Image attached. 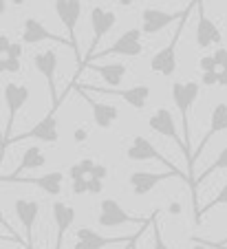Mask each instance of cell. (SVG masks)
I'll use <instances>...</instances> for the list:
<instances>
[{
	"label": "cell",
	"mask_w": 227,
	"mask_h": 249,
	"mask_svg": "<svg viewBox=\"0 0 227 249\" xmlns=\"http://www.w3.org/2000/svg\"><path fill=\"white\" fill-rule=\"evenodd\" d=\"M53 7H55L60 22L67 29V42L71 44L73 55H75L77 64L82 66V51H80V40H77V22L82 18V0H55Z\"/></svg>",
	"instance_id": "cell-4"
},
{
	"label": "cell",
	"mask_w": 227,
	"mask_h": 249,
	"mask_svg": "<svg viewBox=\"0 0 227 249\" xmlns=\"http://www.w3.org/2000/svg\"><path fill=\"white\" fill-rule=\"evenodd\" d=\"M194 2H196V0H192V2L183 9V16L176 20L179 24H176V31H175V36H172L170 44H166V47L159 49V51L152 55L150 71L157 73V75H161V77L175 75V71H176V47H179V40H181V36H183V29H185V24H188L190 14H192V9H194Z\"/></svg>",
	"instance_id": "cell-3"
},
{
	"label": "cell",
	"mask_w": 227,
	"mask_h": 249,
	"mask_svg": "<svg viewBox=\"0 0 227 249\" xmlns=\"http://www.w3.org/2000/svg\"><path fill=\"white\" fill-rule=\"evenodd\" d=\"M71 190L75 196H82V194H86V177H80V179H73L71 181Z\"/></svg>",
	"instance_id": "cell-29"
},
{
	"label": "cell",
	"mask_w": 227,
	"mask_h": 249,
	"mask_svg": "<svg viewBox=\"0 0 227 249\" xmlns=\"http://www.w3.org/2000/svg\"><path fill=\"white\" fill-rule=\"evenodd\" d=\"M181 16H183V9L170 14V11H161V9H155V7H146L141 11V29L139 31L146 33V36H155V33L168 29L172 22H176Z\"/></svg>",
	"instance_id": "cell-17"
},
{
	"label": "cell",
	"mask_w": 227,
	"mask_h": 249,
	"mask_svg": "<svg viewBox=\"0 0 227 249\" xmlns=\"http://www.w3.org/2000/svg\"><path fill=\"white\" fill-rule=\"evenodd\" d=\"M57 64H60V57L53 49H47V51H38L34 55V66L38 71L40 75L47 80V89H49V99L51 104H57L60 102V95H57V89H55V71H57Z\"/></svg>",
	"instance_id": "cell-12"
},
{
	"label": "cell",
	"mask_w": 227,
	"mask_h": 249,
	"mask_svg": "<svg viewBox=\"0 0 227 249\" xmlns=\"http://www.w3.org/2000/svg\"><path fill=\"white\" fill-rule=\"evenodd\" d=\"M44 163H47V152H44L40 146H29L27 150L22 152V157H20L18 168H16L11 174H7V177H0V183H11L16 177H22V174L31 172V170L42 168Z\"/></svg>",
	"instance_id": "cell-20"
},
{
	"label": "cell",
	"mask_w": 227,
	"mask_h": 249,
	"mask_svg": "<svg viewBox=\"0 0 227 249\" xmlns=\"http://www.w3.org/2000/svg\"><path fill=\"white\" fill-rule=\"evenodd\" d=\"M0 119H2V108H0ZM0 143H2V128H0Z\"/></svg>",
	"instance_id": "cell-40"
},
{
	"label": "cell",
	"mask_w": 227,
	"mask_h": 249,
	"mask_svg": "<svg viewBox=\"0 0 227 249\" xmlns=\"http://www.w3.org/2000/svg\"><path fill=\"white\" fill-rule=\"evenodd\" d=\"M53 221H55V249H62L64 236L71 230V225L75 223V207L69 205L64 201L53 203Z\"/></svg>",
	"instance_id": "cell-21"
},
{
	"label": "cell",
	"mask_w": 227,
	"mask_h": 249,
	"mask_svg": "<svg viewBox=\"0 0 227 249\" xmlns=\"http://www.w3.org/2000/svg\"><path fill=\"white\" fill-rule=\"evenodd\" d=\"M102 190H104V179L86 177V194H102Z\"/></svg>",
	"instance_id": "cell-28"
},
{
	"label": "cell",
	"mask_w": 227,
	"mask_h": 249,
	"mask_svg": "<svg viewBox=\"0 0 227 249\" xmlns=\"http://www.w3.org/2000/svg\"><path fill=\"white\" fill-rule=\"evenodd\" d=\"M150 221V216L141 218L135 214H128L115 198H102L100 201V214H97V223L102 227H119V225H143Z\"/></svg>",
	"instance_id": "cell-7"
},
{
	"label": "cell",
	"mask_w": 227,
	"mask_h": 249,
	"mask_svg": "<svg viewBox=\"0 0 227 249\" xmlns=\"http://www.w3.org/2000/svg\"><path fill=\"white\" fill-rule=\"evenodd\" d=\"M170 212H172V214H179V212H181V205H179V203H172V205H170Z\"/></svg>",
	"instance_id": "cell-38"
},
{
	"label": "cell",
	"mask_w": 227,
	"mask_h": 249,
	"mask_svg": "<svg viewBox=\"0 0 227 249\" xmlns=\"http://www.w3.org/2000/svg\"><path fill=\"white\" fill-rule=\"evenodd\" d=\"M225 201H227V188H225V183H223V188L218 190V194H216V198H214L212 203H208V205L205 207H199V210L194 212V223H196V225H201V221H203V216L205 214H208L210 210H214V207H218L223 203V205H225Z\"/></svg>",
	"instance_id": "cell-26"
},
{
	"label": "cell",
	"mask_w": 227,
	"mask_h": 249,
	"mask_svg": "<svg viewBox=\"0 0 227 249\" xmlns=\"http://www.w3.org/2000/svg\"><path fill=\"white\" fill-rule=\"evenodd\" d=\"M225 165H227V148L223 146L221 148V152H218V157H216V161H214L212 165H210L208 170H203V172L199 174V177H192V183H190V190H192V203H194V212L199 210V196H196V190H199V185L203 183L208 177H212L214 172H218V170H225Z\"/></svg>",
	"instance_id": "cell-25"
},
{
	"label": "cell",
	"mask_w": 227,
	"mask_h": 249,
	"mask_svg": "<svg viewBox=\"0 0 227 249\" xmlns=\"http://www.w3.org/2000/svg\"><path fill=\"white\" fill-rule=\"evenodd\" d=\"M139 238H141V236H137V238H135L133 243H130V249H137V240H139Z\"/></svg>",
	"instance_id": "cell-39"
},
{
	"label": "cell",
	"mask_w": 227,
	"mask_h": 249,
	"mask_svg": "<svg viewBox=\"0 0 227 249\" xmlns=\"http://www.w3.org/2000/svg\"><path fill=\"white\" fill-rule=\"evenodd\" d=\"M201 95V84L199 82H175L172 84V99H175V106L181 115V128H183V143L188 148V165L192 159V130H190V110H192L194 102L199 99Z\"/></svg>",
	"instance_id": "cell-2"
},
{
	"label": "cell",
	"mask_w": 227,
	"mask_h": 249,
	"mask_svg": "<svg viewBox=\"0 0 227 249\" xmlns=\"http://www.w3.org/2000/svg\"><path fill=\"white\" fill-rule=\"evenodd\" d=\"M159 212H152V218H150V225H152V249H170L163 240V234H161V225H159V218H157Z\"/></svg>",
	"instance_id": "cell-27"
},
{
	"label": "cell",
	"mask_w": 227,
	"mask_h": 249,
	"mask_svg": "<svg viewBox=\"0 0 227 249\" xmlns=\"http://www.w3.org/2000/svg\"><path fill=\"white\" fill-rule=\"evenodd\" d=\"M194 9H196V31H194V36H196V47L208 49V47H212V44H221L223 33H221V29L214 24V20L205 16L203 0H196Z\"/></svg>",
	"instance_id": "cell-14"
},
{
	"label": "cell",
	"mask_w": 227,
	"mask_h": 249,
	"mask_svg": "<svg viewBox=\"0 0 227 249\" xmlns=\"http://www.w3.org/2000/svg\"><path fill=\"white\" fill-rule=\"evenodd\" d=\"M27 2H31V0H11V5L14 7H24Z\"/></svg>",
	"instance_id": "cell-36"
},
{
	"label": "cell",
	"mask_w": 227,
	"mask_h": 249,
	"mask_svg": "<svg viewBox=\"0 0 227 249\" xmlns=\"http://www.w3.org/2000/svg\"><path fill=\"white\" fill-rule=\"evenodd\" d=\"M150 218H152V214H150ZM148 227H150V221H148V223H143V225L139 227V231H137V234H135V238H137V236H141L143 231L148 230ZM135 238H133V240H135ZM133 240H130V243H133ZM130 243H126V249H130Z\"/></svg>",
	"instance_id": "cell-35"
},
{
	"label": "cell",
	"mask_w": 227,
	"mask_h": 249,
	"mask_svg": "<svg viewBox=\"0 0 227 249\" xmlns=\"http://www.w3.org/2000/svg\"><path fill=\"white\" fill-rule=\"evenodd\" d=\"M135 238L130 236H102L100 231L90 230V227H80L75 231V247L73 249H106L110 245H126Z\"/></svg>",
	"instance_id": "cell-13"
},
{
	"label": "cell",
	"mask_w": 227,
	"mask_h": 249,
	"mask_svg": "<svg viewBox=\"0 0 227 249\" xmlns=\"http://www.w3.org/2000/svg\"><path fill=\"white\" fill-rule=\"evenodd\" d=\"M225 126H227V104L225 102H218L216 106L212 108V119H210V130L208 135H203V139L199 141V146H196V150H192V159H190V165H188V185L192 183V170H194V163H196V159H199L201 155H203V150L208 148V143L212 141V137L221 135V132H225Z\"/></svg>",
	"instance_id": "cell-10"
},
{
	"label": "cell",
	"mask_w": 227,
	"mask_h": 249,
	"mask_svg": "<svg viewBox=\"0 0 227 249\" xmlns=\"http://www.w3.org/2000/svg\"><path fill=\"white\" fill-rule=\"evenodd\" d=\"M126 157H128V161H139V163H146V161H157V163H163L166 168H170L172 172H176L181 179L188 183V174L181 172L176 165H172V161H168L166 157H163L155 148V143H152L148 137H143V135H135L133 139H130V143H128V148H126Z\"/></svg>",
	"instance_id": "cell-5"
},
{
	"label": "cell",
	"mask_w": 227,
	"mask_h": 249,
	"mask_svg": "<svg viewBox=\"0 0 227 249\" xmlns=\"http://www.w3.org/2000/svg\"><path fill=\"white\" fill-rule=\"evenodd\" d=\"M77 93H80V97H84L86 102H88L90 106V113H93V122L97 124V128H102V130H108V128H113V124L119 119V108L115 106V104H104V102H97V99L88 97V93L82 89H77Z\"/></svg>",
	"instance_id": "cell-18"
},
{
	"label": "cell",
	"mask_w": 227,
	"mask_h": 249,
	"mask_svg": "<svg viewBox=\"0 0 227 249\" xmlns=\"http://www.w3.org/2000/svg\"><path fill=\"white\" fill-rule=\"evenodd\" d=\"M11 183H31L35 188H40L42 192H47L49 196H60L62 190H64V174L62 172H47V174H40V177H18L14 179Z\"/></svg>",
	"instance_id": "cell-22"
},
{
	"label": "cell",
	"mask_w": 227,
	"mask_h": 249,
	"mask_svg": "<svg viewBox=\"0 0 227 249\" xmlns=\"http://www.w3.org/2000/svg\"><path fill=\"white\" fill-rule=\"evenodd\" d=\"M86 137H88V132H86V130H84V128H77V130H75V132H73V139H75V141H77V143H82V141H84V139H86Z\"/></svg>",
	"instance_id": "cell-34"
},
{
	"label": "cell",
	"mask_w": 227,
	"mask_h": 249,
	"mask_svg": "<svg viewBox=\"0 0 227 249\" xmlns=\"http://www.w3.org/2000/svg\"><path fill=\"white\" fill-rule=\"evenodd\" d=\"M22 44H40V42H47V40H53V42H60V44H69L67 38H62L57 33L49 31L38 18H27L22 22Z\"/></svg>",
	"instance_id": "cell-19"
},
{
	"label": "cell",
	"mask_w": 227,
	"mask_h": 249,
	"mask_svg": "<svg viewBox=\"0 0 227 249\" xmlns=\"http://www.w3.org/2000/svg\"><path fill=\"white\" fill-rule=\"evenodd\" d=\"M225 57H227L225 47H218L216 51L212 53V60H214V64H216V66H221V69H225Z\"/></svg>",
	"instance_id": "cell-31"
},
{
	"label": "cell",
	"mask_w": 227,
	"mask_h": 249,
	"mask_svg": "<svg viewBox=\"0 0 227 249\" xmlns=\"http://www.w3.org/2000/svg\"><path fill=\"white\" fill-rule=\"evenodd\" d=\"M141 36H143V33L139 31L137 27H135V29H128V31H123L122 36L117 38V42H113L108 49H104V51H100V53H93V55L88 57V62L93 60V57H110V55L139 57L143 53ZM84 64H86V62H84ZM77 75H80V73H77Z\"/></svg>",
	"instance_id": "cell-9"
},
{
	"label": "cell",
	"mask_w": 227,
	"mask_h": 249,
	"mask_svg": "<svg viewBox=\"0 0 227 249\" xmlns=\"http://www.w3.org/2000/svg\"><path fill=\"white\" fill-rule=\"evenodd\" d=\"M168 179H181V177L176 172H172V170H166V172H146V170H137V172H133L128 177V185H130V190L135 192V196H146V194H150L157 185L168 181Z\"/></svg>",
	"instance_id": "cell-15"
},
{
	"label": "cell",
	"mask_w": 227,
	"mask_h": 249,
	"mask_svg": "<svg viewBox=\"0 0 227 249\" xmlns=\"http://www.w3.org/2000/svg\"><path fill=\"white\" fill-rule=\"evenodd\" d=\"M115 24H117V14H115V11L104 9V7H93V9H90V29H93V40H90V47H88V51H86V55L82 57V64L88 62V57L95 53L97 44L104 40L106 33H110V29H113ZM77 73H80V71H77ZM77 73H75V77H73V82H77V77H80Z\"/></svg>",
	"instance_id": "cell-6"
},
{
	"label": "cell",
	"mask_w": 227,
	"mask_h": 249,
	"mask_svg": "<svg viewBox=\"0 0 227 249\" xmlns=\"http://www.w3.org/2000/svg\"><path fill=\"white\" fill-rule=\"evenodd\" d=\"M14 210H16V216H18L20 225L24 230V245H27V249H35L34 227L40 216V203L34 201V198H16Z\"/></svg>",
	"instance_id": "cell-11"
},
{
	"label": "cell",
	"mask_w": 227,
	"mask_h": 249,
	"mask_svg": "<svg viewBox=\"0 0 227 249\" xmlns=\"http://www.w3.org/2000/svg\"><path fill=\"white\" fill-rule=\"evenodd\" d=\"M0 225H2V227H5V230H7V234H14V236H18V234H16V230H14V227H11V223L5 218V214H2V210H0Z\"/></svg>",
	"instance_id": "cell-33"
},
{
	"label": "cell",
	"mask_w": 227,
	"mask_h": 249,
	"mask_svg": "<svg viewBox=\"0 0 227 249\" xmlns=\"http://www.w3.org/2000/svg\"><path fill=\"white\" fill-rule=\"evenodd\" d=\"M199 71H201V84L205 86H223L227 84V75L225 69L214 64L212 55H201L199 57Z\"/></svg>",
	"instance_id": "cell-24"
},
{
	"label": "cell",
	"mask_w": 227,
	"mask_h": 249,
	"mask_svg": "<svg viewBox=\"0 0 227 249\" xmlns=\"http://www.w3.org/2000/svg\"><path fill=\"white\" fill-rule=\"evenodd\" d=\"M82 69H93L108 84V89L122 86L123 77H126V66L119 64V62H113V64H90V62H86V64H82ZM82 69H80V73H82Z\"/></svg>",
	"instance_id": "cell-23"
},
{
	"label": "cell",
	"mask_w": 227,
	"mask_h": 249,
	"mask_svg": "<svg viewBox=\"0 0 227 249\" xmlns=\"http://www.w3.org/2000/svg\"><path fill=\"white\" fill-rule=\"evenodd\" d=\"M88 177H95V179H106V177H108V168H106L104 163H97V161H95V165H93V170H90Z\"/></svg>",
	"instance_id": "cell-30"
},
{
	"label": "cell",
	"mask_w": 227,
	"mask_h": 249,
	"mask_svg": "<svg viewBox=\"0 0 227 249\" xmlns=\"http://www.w3.org/2000/svg\"><path fill=\"white\" fill-rule=\"evenodd\" d=\"M0 243H18V245H22V247H27V245H24V238L14 236V234H0Z\"/></svg>",
	"instance_id": "cell-32"
},
{
	"label": "cell",
	"mask_w": 227,
	"mask_h": 249,
	"mask_svg": "<svg viewBox=\"0 0 227 249\" xmlns=\"http://www.w3.org/2000/svg\"><path fill=\"white\" fill-rule=\"evenodd\" d=\"M77 82H71V84L67 86V90L60 95V102L57 104H51V108H49V113L44 115L42 119H40L38 124H35L31 130L22 132V135L18 137H9V146H14V143H20V141H27V139H34V141H40V143H55L57 139H60V128H57V113H60L62 104L67 102L69 97V90H73V86H75Z\"/></svg>",
	"instance_id": "cell-1"
},
{
	"label": "cell",
	"mask_w": 227,
	"mask_h": 249,
	"mask_svg": "<svg viewBox=\"0 0 227 249\" xmlns=\"http://www.w3.org/2000/svg\"><path fill=\"white\" fill-rule=\"evenodd\" d=\"M148 126H150V130H155L157 135L166 137V139H172L175 143H179V148L183 150V155L188 157V148H185L183 139L179 137V132H176V124H175V117H172V113L168 108H157L155 115H150L148 117Z\"/></svg>",
	"instance_id": "cell-16"
},
{
	"label": "cell",
	"mask_w": 227,
	"mask_h": 249,
	"mask_svg": "<svg viewBox=\"0 0 227 249\" xmlns=\"http://www.w3.org/2000/svg\"><path fill=\"white\" fill-rule=\"evenodd\" d=\"M7 14V0H0V16Z\"/></svg>",
	"instance_id": "cell-37"
},
{
	"label": "cell",
	"mask_w": 227,
	"mask_h": 249,
	"mask_svg": "<svg viewBox=\"0 0 227 249\" xmlns=\"http://www.w3.org/2000/svg\"><path fill=\"white\" fill-rule=\"evenodd\" d=\"M77 89L82 90H95V93H102V95H113V97H119L135 110H143L146 108L148 99H150V86L146 84H137V86H130V89H108V86H90V84H80Z\"/></svg>",
	"instance_id": "cell-8"
}]
</instances>
